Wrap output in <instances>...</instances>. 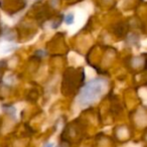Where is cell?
<instances>
[{
  "instance_id": "1",
  "label": "cell",
  "mask_w": 147,
  "mask_h": 147,
  "mask_svg": "<svg viewBox=\"0 0 147 147\" xmlns=\"http://www.w3.org/2000/svg\"><path fill=\"white\" fill-rule=\"evenodd\" d=\"M105 81L103 79H94L83 88L78 97V104L82 108H87L100 98L104 90Z\"/></svg>"
},
{
  "instance_id": "2",
  "label": "cell",
  "mask_w": 147,
  "mask_h": 147,
  "mask_svg": "<svg viewBox=\"0 0 147 147\" xmlns=\"http://www.w3.org/2000/svg\"><path fill=\"white\" fill-rule=\"evenodd\" d=\"M74 20H75V16H74L73 13H69L65 16V22L67 23V25H71L74 23Z\"/></svg>"
},
{
  "instance_id": "3",
  "label": "cell",
  "mask_w": 147,
  "mask_h": 147,
  "mask_svg": "<svg viewBox=\"0 0 147 147\" xmlns=\"http://www.w3.org/2000/svg\"><path fill=\"white\" fill-rule=\"evenodd\" d=\"M35 55H38L40 57H45V53L43 51H37L36 53H35Z\"/></svg>"
},
{
  "instance_id": "4",
  "label": "cell",
  "mask_w": 147,
  "mask_h": 147,
  "mask_svg": "<svg viewBox=\"0 0 147 147\" xmlns=\"http://www.w3.org/2000/svg\"><path fill=\"white\" fill-rule=\"evenodd\" d=\"M53 146H55V144H53V142H47V143H45L42 147H53Z\"/></svg>"
}]
</instances>
